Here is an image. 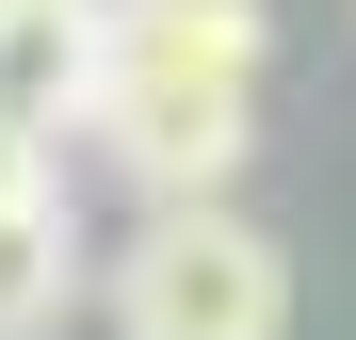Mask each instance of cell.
<instances>
[{"label":"cell","mask_w":356,"mask_h":340,"mask_svg":"<svg viewBox=\"0 0 356 340\" xmlns=\"http://www.w3.org/2000/svg\"><path fill=\"white\" fill-rule=\"evenodd\" d=\"M113 340H291V259L259 211H146L97 259Z\"/></svg>","instance_id":"6da1fadb"},{"label":"cell","mask_w":356,"mask_h":340,"mask_svg":"<svg viewBox=\"0 0 356 340\" xmlns=\"http://www.w3.org/2000/svg\"><path fill=\"white\" fill-rule=\"evenodd\" d=\"M81 130L130 162L146 211H227V179L259 162V97L243 81H97Z\"/></svg>","instance_id":"7a4b0ae2"},{"label":"cell","mask_w":356,"mask_h":340,"mask_svg":"<svg viewBox=\"0 0 356 340\" xmlns=\"http://www.w3.org/2000/svg\"><path fill=\"white\" fill-rule=\"evenodd\" d=\"M275 65V0H113L97 17V81H243Z\"/></svg>","instance_id":"3957f363"},{"label":"cell","mask_w":356,"mask_h":340,"mask_svg":"<svg viewBox=\"0 0 356 340\" xmlns=\"http://www.w3.org/2000/svg\"><path fill=\"white\" fill-rule=\"evenodd\" d=\"M97 17L113 0H0V146L49 162L97 113Z\"/></svg>","instance_id":"277c9868"},{"label":"cell","mask_w":356,"mask_h":340,"mask_svg":"<svg viewBox=\"0 0 356 340\" xmlns=\"http://www.w3.org/2000/svg\"><path fill=\"white\" fill-rule=\"evenodd\" d=\"M81 292H97V259H81V211H65V179L0 146V340H49Z\"/></svg>","instance_id":"5b68a950"}]
</instances>
